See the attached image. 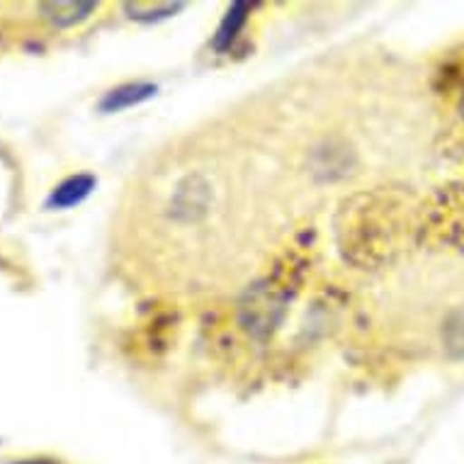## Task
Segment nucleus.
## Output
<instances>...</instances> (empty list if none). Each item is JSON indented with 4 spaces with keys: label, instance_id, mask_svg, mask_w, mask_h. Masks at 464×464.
<instances>
[{
    "label": "nucleus",
    "instance_id": "1",
    "mask_svg": "<svg viewBox=\"0 0 464 464\" xmlns=\"http://www.w3.org/2000/svg\"><path fill=\"white\" fill-rule=\"evenodd\" d=\"M39 13L53 24V27H73L85 23L98 10V3H39Z\"/></svg>",
    "mask_w": 464,
    "mask_h": 464
},
{
    "label": "nucleus",
    "instance_id": "2",
    "mask_svg": "<svg viewBox=\"0 0 464 464\" xmlns=\"http://www.w3.org/2000/svg\"><path fill=\"white\" fill-rule=\"evenodd\" d=\"M95 185V178L92 176H71L66 178L62 185H56L53 192L46 199V207H56V209H66V207H73L78 202H83L88 198V192L92 190Z\"/></svg>",
    "mask_w": 464,
    "mask_h": 464
},
{
    "label": "nucleus",
    "instance_id": "3",
    "mask_svg": "<svg viewBox=\"0 0 464 464\" xmlns=\"http://www.w3.org/2000/svg\"><path fill=\"white\" fill-rule=\"evenodd\" d=\"M151 91L153 88H149V85H124V88H117V91H112L105 100H102V110L112 112V110L130 107L134 105V102H139V100L149 98Z\"/></svg>",
    "mask_w": 464,
    "mask_h": 464
},
{
    "label": "nucleus",
    "instance_id": "4",
    "mask_svg": "<svg viewBox=\"0 0 464 464\" xmlns=\"http://www.w3.org/2000/svg\"><path fill=\"white\" fill-rule=\"evenodd\" d=\"M457 117H459V124H462L464 131V76L459 78V92H457Z\"/></svg>",
    "mask_w": 464,
    "mask_h": 464
},
{
    "label": "nucleus",
    "instance_id": "5",
    "mask_svg": "<svg viewBox=\"0 0 464 464\" xmlns=\"http://www.w3.org/2000/svg\"><path fill=\"white\" fill-rule=\"evenodd\" d=\"M15 464H62V462H56V459H46V457H32V459H20V462Z\"/></svg>",
    "mask_w": 464,
    "mask_h": 464
}]
</instances>
